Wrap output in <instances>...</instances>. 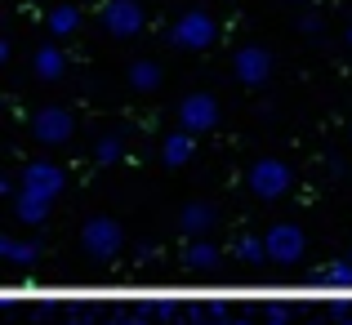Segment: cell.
I'll use <instances>...</instances> for the list:
<instances>
[{"instance_id": "obj_1", "label": "cell", "mask_w": 352, "mask_h": 325, "mask_svg": "<svg viewBox=\"0 0 352 325\" xmlns=\"http://www.w3.org/2000/svg\"><path fill=\"white\" fill-rule=\"evenodd\" d=\"M214 41H219V23L206 14V9H192V14H183L179 23L170 27V45H179V49H188V54L210 49Z\"/></svg>"}, {"instance_id": "obj_2", "label": "cell", "mask_w": 352, "mask_h": 325, "mask_svg": "<svg viewBox=\"0 0 352 325\" xmlns=\"http://www.w3.org/2000/svg\"><path fill=\"white\" fill-rule=\"evenodd\" d=\"M290 183H294V170L285 161H276V156H263V161L250 165V192L258 201H281L290 192Z\"/></svg>"}, {"instance_id": "obj_3", "label": "cell", "mask_w": 352, "mask_h": 325, "mask_svg": "<svg viewBox=\"0 0 352 325\" xmlns=\"http://www.w3.org/2000/svg\"><path fill=\"white\" fill-rule=\"evenodd\" d=\"M263 240H267V258L276 267H294L303 258V249H308V236H303L299 223H272L263 232Z\"/></svg>"}, {"instance_id": "obj_4", "label": "cell", "mask_w": 352, "mask_h": 325, "mask_svg": "<svg viewBox=\"0 0 352 325\" xmlns=\"http://www.w3.org/2000/svg\"><path fill=\"white\" fill-rule=\"evenodd\" d=\"M80 245H85L89 258H98V263H107V258L120 254V245H125V232H120L116 218H89L85 232H80Z\"/></svg>"}, {"instance_id": "obj_5", "label": "cell", "mask_w": 352, "mask_h": 325, "mask_svg": "<svg viewBox=\"0 0 352 325\" xmlns=\"http://www.w3.org/2000/svg\"><path fill=\"white\" fill-rule=\"evenodd\" d=\"M98 18H103V32L116 36V41L138 36V32H143V23H147V14H143V5H138V0H107Z\"/></svg>"}, {"instance_id": "obj_6", "label": "cell", "mask_w": 352, "mask_h": 325, "mask_svg": "<svg viewBox=\"0 0 352 325\" xmlns=\"http://www.w3.org/2000/svg\"><path fill=\"white\" fill-rule=\"evenodd\" d=\"M219 116H223V111H219V98L201 94V89L179 103V129H188V134H210V129L219 125Z\"/></svg>"}, {"instance_id": "obj_7", "label": "cell", "mask_w": 352, "mask_h": 325, "mask_svg": "<svg viewBox=\"0 0 352 325\" xmlns=\"http://www.w3.org/2000/svg\"><path fill=\"white\" fill-rule=\"evenodd\" d=\"M232 71L245 89H258V85L272 80V54H267L263 45H241L236 58H232Z\"/></svg>"}, {"instance_id": "obj_8", "label": "cell", "mask_w": 352, "mask_h": 325, "mask_svg": "<svg viewBox=\"0 0 352 325\" xmlns=\"http://www.w3.org/2000/svg\"><path fill=\"white\" fill-rule=\"evenodd\" d=\"M32 134H36V143L58 147V143H67V138L76 134V120H72L67 107H41L32 116Z\"/></svg>"}, {"instance_id": "obj_9", "label": "cell", "mask_w": 352, "mask_h": 325, "mask_svg": "<svg viewBox=\"0 0 352 325\" xmlns=\"http://www.w3.org/2000/svg\"><path fill=\"white\" fill-rule=\"evenodd\" d=\"M63 183H67V174H63L54 161H32V165H23V179H18V188L54 201V197L63 192Z\"/></svg>"}, {"instance_id": "obj_10", "label": "cell", "mask_w": 352, "mask_h": 325, "mask_svg": "<svg viewBox=\"0 0 352 325\" xmlns=\"http://www.w3.org/2000/svg\"><path fill=\"white\" fill-rule=\"evenodd\" d=\"M50 205H54L50 197H36V192H23V188H18L14 214H18V223H27V227H41V223L50 218Z\"/></svg>"}, {"instance_id": "obj_11", "label": "cell", "mask_w": 352, "mask_h": 325, "mask_svg": "<svg viewBox=\"0 0 352 325\" xmlns=\"http://www.w3.org/2000/svg\"><path fill=\"white\" fill-rule=\"evenodd\" d=\"M214 223H219V210L210 205V201H192V205H183V214H179V227L183 232H214Z\"/></svg>"}, {"instance_id": "obj_12", "label": "cell", "mask_w": 352, "mask_h": 325, "mask_svg": "<svg viewBox=\"0 0 352 325\" xmlns=\"http://www.w3.org/2000/svg\"><path fill=\"white\" fill-rule=\"evenodd\" d=\"M192 138H197V134H188V129H174V134L161 143V161L170 165V170H183V165L192 161Z\"/></svg>"}, {"instance_id": "obj_13", "label": "cell", "mask_w": 352, "mask_h": 325, "mask_svg": "<svg viewBox=\"0 0 352 325\" xmlns=\"http://www.w3.org/2000/svg\"><path fill=\"white\" fill-rule=\"evenodd\" d=\"M32 67H36V76H41V80H58L63 71H67V58H63L58 45H41L36 58H32Z\"/></svg>"}, {"instance_id": "obj_14", "label": "cell", "mask_w": 352, "mask_h": 325, "mask_svg": "<svg viewBox=\"0 0 352 325\" xmlns=\"http://www.w3.org/2000/svg\"><path fill=\"white\" fill-rule=\"evenodd\" d=\"M183 267H188V272H197V276L214 272V267H219V249L210 245V240H197V245L183 254Z\"/></svg>"}, {"instance_id": "obj_15", "label": "cell", "mask_w": 352, "mask_h": 325, "mask_svg": "<svg viewBox=\"0 0 352 325\" xmlns=\"http://www.w3.org/2000/svg\"><path fill=\"white\" fill-rule=\"evenodd\" d=\"M129 89H138V94H152V89H161V67L147 58L129 63Z\"/></svg>"}, {"instance_id": "obj_16", "label": "cell", "mask_w": 352, "mask_h": 325, "mask_svg": "<svg viewBox=\"0 0 352 325\" xmlns=\"http://www.w3.org/2000/svg\"><path fill=\"white\" fill-rule=\"evenodd\" d=\"M0 254H5L14 267H32L36 258H41V249H36V240H14V236H0Z\"/></svg>"}, {"instance_id": "obj_17", "label": "cell", "mask_w": 352, "mask_h": 325, "mask_svg": "<svg viewBox=\"0 0 352 325\" xmlns=\"http://www.w3.org/2000/svg\"><path fill=\"white\" fill-rule=\"evenodd\" d=\"M236 258H241L245 267L272 263V258H267V240H263V236H241V240H236Z\"/></svg>"}, {"instance_id": "obj_18", "label": "cell", "mask_w": 352, "mask_h": 325, "mask_svg": "<svg viewBox=\"0 0 352 325\" xmlns=\"http://www.w3.org/2000/svg\"><path fill=\"white\" fill-rule=\"evenodd\" d=\"M76 27H80V9H76V5H58V9L50 14V32H54V36H72Z\"/></svg>"}, {"instance_id": "obj_19", "label": "cell", "mask_w": 352, "mask_h": 325, "mask_svg": "<svg viewBox=\"0 0 352 325\" xmlns=\"http://www.w3.org/2000/svg\"><path fill=\"white\" fill-rule=\"evenodd\" d=\"M321 285H330V290H348V285H352V263H326V267H321Z\"/></svg>"}, {"instance_id": "obj_20", "label": "cell", "mask_w": 352, "mask_h": 325, "mask_svg": "<svg viewBox=\"0 0 352 325\" xmlns=\"http://www.w3.org/2000/svg\"><path fill=\"white\" fill-rule=\"evenodd\" d=\"M120 152H125V147H120V138H116V134H107V138H98L94 161H98V165H116V161H120Z\"/></svg>"}, {"instance_id": "obj_21", "label": "cell", "mask_w": 352, "mask_h": 325, "mask_svg": "<svg viewBox=\"0 0 352 325\" xmlns=\"http://www.w3.org/2000/svg\"><path fill=\"white\" fill-rule=\"evenodd\" d=\"M348 41H352V27H348Z\"/></svg>"}]
</instances>
